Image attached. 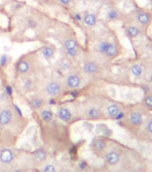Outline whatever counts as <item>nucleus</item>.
<instances>
[{"label":"nucleus","mask_w":152,"mask_h":172,"mask_svg":"<svg viewBox=\"0 0 152 172\" xmlns=\"http://www.w3.org/2000/svg\"><path fill=\"white\" fill-rule=\"evenodd\" d=\"M98 52L108 57H115L118 54V48L116 45L108 41H102L98 45Z\"/></svg>","instance_id":"nucleus-1"},{"label":"nucleus","mask_w":152,"mask_h":172,"mask_svg":"<svg viewBox=\"0 0 152 172\" xmlns=\"http://www.w3.org/2000/svg\"><path fill=\"white\" fill-rule=\"evenodd\" d=\"M45 89H46V92H47V94L48 96H50L51 97H56V96H59L62 93V90H63L61 85L55 81H51V82L48 83Z\"/></svg>","instance_id":"nucleus-2"},{"label":"nucleus","mask_w":152,"mask_h":172,"mask_svg":"<svg viewBox=\"0 0 152 172\" xmlns=\"http://www.w3.org/2000/svg\"><path fill=\"white\" fill-rule=\"evenodd\" d=\"M14 114H13V111L9 108H5L0 111V126L5 127V126H7L11 123Z\"/></svg>","instance_id":"nucleus-3"},{"label":"nucleus","mask_w":152,"mask_h":172,"mask_svg":"<svg viewBox=\"0 0 152 172\" xmlns=\"http://www.w3.org/2000/svg\"><path fill=\"white\" fill-rule=\"evenodd\" d=\"M82 83L81 77L77 74H69L66 78H65V85L68 88L71 89H75L78 87H80Z\"/></svg>","instance_id":"nucleus-4"},{"label":"nucleus","mask_w":152,"mask_h":172,"mask_svg":"<svg viewBox=\"0 0 152 172\" xmlns=\"http://www.w3.org/2000/svg\"><path fill=\"white\" fill-rule=\"evenodd\" d=\"M15 159V154L11 149L5 148L0 151V161L4 164H10Z\"/></svg>","instance_id":"nucleus-5"},{"label":"nucleus","mask_w":152,"mask_h":172,"mask_svg":"<svg viewBox=\"0 0 152 172\" xmlns=\"http://www.w3.org/2000/svg\"><path fill=\"white\" fill-rule=\"evenodd\" d=\"M105 159L108 164L111 165V166H115V165H117L119 162H120L121 156L116 151H110L106 154Z\"/></svg>","instance_id":"nucleus-6"},{"label":"nucleus","mask_w":152,"mask_h":172,"mask_svg":"<svg viewBox=\"0 0 152 172\" xmlns=\"http://www.w3.org/2000/svg\"><path fill=\"white\" fill-rule=\"evenodd\" d=\"M57 118L60 119V120L64 122H70L72 118V112L71 111L66 108V107H60L58 110H57Z\"/></svg>","instance_id":"nucleus-7"},{"label":"nucleus","mask_w":152,"mask_h":172,"mask_svg":"<svg viewBox=\"0 0 152 172\" xmlns=\"http://www.w3.org/2000/svg\"><path fill=\"white\" fill-rule=\"evenodd\" d=\"M82 21L85 25L89 26V27H93L97 24V16L94 14L88 13L82 16Z\"/></svg>","instance_id":"nucleus-8"},{"label":"nucleus","mask_w":152,"mask_h":172,"mask_svg":"<svg viewBox=\"0 0 152 172\" xmlns=\"http://www.w3.org/2000/svg\"><path fill=\"white\" fill-rule=\"evenodd\" d=\"M30 63L25 60H20L16 65V70L19 74H25L30 71Z\"/></svg>","instance_id":"nucleus-9"},{"label":"nucleus","mask_w":152,"mask_h":172,"mask_svg":"<svg viewBox=\"0 0 152 172\" xmlns=\"http://www.w3.org/2000/svg\"><path fill=\"white\" fill-rule=\"evenodd\" d=\"M98 71V66L93 62H88L83 65V71L86 74H93Z\"/></svg>","instance_id":"nucleus-10"},{"label":"nucleus","mask_w":152,"mask_h":172,"mask_svg":"<svg viewBox=\"0 0 152 172\" xmlns=\"http://www.w3.org/2000/svg\"><path fill=\"white\" fill-rule=\"evenodd\" d=\"M130 121L135 126H141L143 122L142 115L138 111H134L130 115Z\"/></svg>","instance_id":"nucleus-11"},{"label":"nucleus","mask_w":152,"mask_h":172,"mask_svg":"<svg viewBox=\"0 0 152 172\" xmlns=\"http://www.w3.org/2000/svg\"><path fill=\"white\" fill-rule=\"evenodd\" d=\"M64 47L66 51L69 50H74V49H77L78 47V43L75 40L74 38H68L65 39L64 42Z\"/></svg>","instance_id":"nucleus-12"},{"label":"nucleus","mask_w":152,"mask_h":172,"mask_svg":"<svg viewBox=\"0 0 152 172\" xmlns=\"http://www.w3.org/2000/svg\"><path fill=\"white\" fill-rule=\"evenodd\" d=\"M41 53L43 57L47 60H50L55 57V50L50 47H44L41 50Z\"/></svg>","instance_id":"nucleus-13"},{"label":"nucleus","mask_w":152,"mask_h":172,"mask_svg":"<svg viewBox=\"0 0 152 172\" xmlns=\"http://www.w3.org/2000/svg\"><path fill=\"white\" fill-rule=\"evenodd\" d=\"M93 146L95 148L96 151L98 152H103L106 147H107V143L104 139H101V138H98L93 142Z\"/></svg>","instance_id":"nucleus-14"},{"label":"nucleus","mask_w":152,"mask_h":172,"mask_svg":"<svg viewBox=\"0 0 152 172\" xmlns=\"http://www.w3.org/2000/svg\"><path fill=\"white\" fill-rule=\"evenodd\" d=\"M53 116H54V114H53V112L50 109H44L40 111V117L46 122L51 121L53 120Z\"/></svg>","instance_id":"nucleus-15"},{"label":"nucleus","mask_w":152,"mask_h":172,"mask_svg":"<svg viewBox=\"0 0 152 172\" xmlns=\"http://www.w3.org/2000/svg\"><path fill=\"white\" fill-rule=\"evenodd\" d=\"M100 116V111L98 108L91 107L87 111V117L91 119V120H97Z\"/></svg>","instance_id":"nucleus-16"},{"label":"nucleus","mask_w":152,"mask_h":172,"mask_svg":"<svg viewBox=\"0 0 152 172\" xmlns=\"http://www.w3.org/2000/svg\"><path fill=\"white\" fill-rule=\"evenodd\" d=\"M107 111H108V113L110 117L115 118L118 114V112L120 111V108L118 107V105L113 103V104L108 105V108H107Z\"/></svg>","instance_id":"nucleus-17"},{"label":"nucleus","mask_w":152,"mask_h":172,"mask_svg":"<svg viewBox=\"0 0 152 172\" xmlns=\"http://www.w3.org/2000/svg\"><path fill=\"white\" fill-rule=\"evenodd\" d=\"M33 156L35 158V160L38 161H44L46 159H47V153L42 150V149H38L37 151L34 152Z\"/></svg>","instance_id":"nucleus-18"},{"label":"nucleus","mask_w":152,"mask_h":172,"mask_svg":"<svg viewBox=\"0 0 152 172\" xmlns=\"http://www.w3.org/2000/svg\"><path fill=\"white\" fill-rule=\"evenodd\" d=\"M138 19V22L143 24V25H147L149 22H150V15L147 13H141L139 14L137 16Z\"/></svg>","instance_id":"nucleus-19"},{"label":"nucleus","mask_w":152,"mask_h":172,"mask_svg":"<svg viewBox=\"0 0 152 172\" xmlns=\"http://www.w3.org/2000/svg\"><path fill=\"white\" fill-rule=\"evenodd\" d=\"M31 104V107L33 109V110H38L42 108L44 102L42 99H39V98H35V99H32L30 103Z\"/></svg>","instance_id":"nucleus-20"},{"label":"nucleus","mask_w":152,"mask_h":172,"mask_svg":"<svg viewBox=\"0 0 152 172\" xmlns=\"http://www.w3.org/2000/svg\"><path fill=\"white\" fill-rule=\"evenodd\" d=\"M131 73H133V76L140 77L142 74V68L140 64H134V65L131 66Z\"/></svg>","instance_id":"nucleus-21"},{"label":"nucleus","mask_w":152,"mask_h":172,"mask_svg":"<svg viewBox=\"0 0 152 172\" xmlns=\"http://www.w3.org/2000/svg\"><path fill=\"white\" fill-rule=\"evenodd\" d=\"M140 33V30L135 26H130V27L127 29V34L131 37V38H135L139 35Z\"/></svg>","instance_id":"nucleus-22"},{"label":"nucleus","mask_w":152,"mask_h":172,"mask_svg":"<svg viewBox=\"0 0 152 172\" xmlns=\"http://www.w3.org/2000/svg\"><path fill=\"white\" fill-rule=\"evenodd\" d=\"M119 16V14L118 12L115 9H112V10H109L108 13V20H111V21H114V20H116Z\"/></svg>","instance_id":"nucleus-23"},{"label":"nucleus","mask_w":152,"mask_h":172,"mask_svg":"<svg viewBox=\"0 0 152 172\" xmlns=\"http://www.w3.org/2000/svg\"><path fill=\"white\" fill-rule=\"evenodd\" d=\"M32 80L30 78H27L25 79V80L23 81V88L25 91H30L31 88H32Z\"/></svg>","instance_id":"nucleus-24"},{"label":"nucleus","mask_w":152,"mask_h":172,"mask_svg":"<svg viewBox=\"0 0 152 172\" xmlns=\"http://www.w3.org/2000/svg\"><path fill=\"white\" fill-rule=\"evenodd\" d=\"M43 172H56V167L54 165L52 164H47L45 165L43 169H42Z\"/></svg>","instance_id":"nucleus-25"},{"label":"nucleus","mask_w":152,"mask_h":172,"mask_svg":"<svg viewBox=\"0 0 152 172\" xmlns=\"http://www.w3.org/2000/svg\"><path fill=\"white\" fill-rule=\"evenodd\" d=\"M7 63H8L7 55L3 54L1 56H0V66H1V67H5V66L7 64Z\"/></svg>","instance_id":"nucleus-26"},{"label":"nucleus","mask_w":152,"mask_h":172,"mask_svg":"<svg viewBox=\"0 0 152 172\" xmlns=\"http://www.w3.org/2000/svg\"><path fill=\"white\" fill-rule=\"evenodd\" d=\"M66 55L71 57V58H74L78 55V50L77 49H74V50H69L66 51Z\"/></svg>","instance_id":"nucleus-27"},{"label":"nucleus","mask_w":152,"mask_h":172,"mask_svg":"<svg viewBox=\"0 0 152 172\" xmlns=\"http://www.w3.org/2000/svg\"><path fill=\"white\" fill-rule=\"evenodd\" d=\"M27 25H28V27H29V28L33 29V28H35L36 26H37V22H36L35 20H33V19H30V20H28V22H27Z\"/></svg>","instance_id":"nucleus-28"},{"label":"nucleus","mask_w":152,"mask_h":172,"mask_svg":"<svg viewBox=\"0 0 152 172\" xmlns=\"http://www.w3.org/2000/svg\"><path fill=\"white\" fill-rule=\"evenodd\" d=\"M144 103H145V104H146L149 108H152V96H148V97H146V99H145Z\"/></svg>","instance_id":"nucleus-29"},{"label":"nucleus","mask_w":152,"mask_h":172,"mask_svg":"<svg viewBox=\"0 0 152 172\" xmlns=\"http://www.w3.org/2000/svg\"><path fill=\"white\" fill-rule=\"evenodd\" d=\"M5 94L7 95V96H13V88H12L11 86L7 85V86L5 87Z\"/></svg>","instance_id":"nucleus-30"},{"label":"nucleus","mask_w":152,"mask_h":172,"mask_svg":"<svg viewBox=\"0 0 152 172\" xmlns=\"http://www.w3.org/2000/svg\"><path fill=\"white\" fill-rule=\"evenodd\" d=\"M125 117V114H124V112L123 111H119L118 112V114L115 117V120L116 121H121V120H123V119Z\"/></svg>","instance_id":"nucleus-31"},{"label":"nucleus","mask_w":152,"mask_h":172,"mask_svg":"<svg viewBox=\"0 0 152 172\" xmlns=\"http://www.w3.org/2000/svg\"><path fill=\"white\" fill-rule=\"evenodd\" d=\"M87 166H88V164L85 161H81L80 163H79V169H80L81 170L85 169L86 168H87Z\"/></svg>","instance_id":"nucleus-32"},{"label":"nucleus","mask_w":152,"mask_h":172,"mask_svg":"<svg viewBox=\"0 0 152 172\" xmlns=\"http://www.w3.org/2000/svg\"><path fill=\"white\" fill-rule=\"evenodd\" d=\"M74 18L76 20L77 22H82V16L80 14H79V13H74Z\"/></svg>","instance_id":"nucleus-33"},{"label":"nucleus","mask_w":152,"mask_h":172,"mask_svg":"<svg viewBox=\"0 0 152 172\" xmlns=\"http://www.w3.org/2000/svg\"><path fill=\"white\" fill-rule=\"evenodd\" d=\"M147 129L150 134H152V121H149V123L147 124Z\"/></svg>","instance_id":"nucleus-34"},{"label":"nucleus","mask_w":152,"mask_h":172,"mask_svg":"<svg viewBox=\"0 0 152 172\" xmlns=\"http://www.w3.org/2000/svg\"><path fill=\"white\" fill-rule=\"evenodd\" d=\"M59 2H60L62 5H68L71 2L72 0H58Z\"/></svg>","instance_id":"nucleus-35"},{"label":"nucleus","mask_w":152,"mask_h":172,"mask_svg":"<svg viewBox=\"0 0 152 172\" xmlns=\"http://www.w3.org/2000/svg\"><path fill=\"white\" fill-rule=\"evenodd\" d=\"M69 64L67 63H64L63 65H62V70H64V71H66V70H68L69 69Z\"/></svg>","instance_id":"nucleus-36"},{"label":"nucleus","mask_w":152,"mask_h":172,"mask_svg":"<svg viewBox=\"0 0 152 172\" xmlns=\"http://www.w3.org/2000/svg\"><path fill=\"white\" fill-rule=\"evenodd\" d=\"M6 97H7V95L5 94V93H2L1 95H0V99H1L2 101L5 100V99H6Z\"/></svg>","instance_id":"nucleus-37"},{"label":"nucleus","mask_w":152,"mask_h":172,"mask_svg":"<svg viewBox=\"0 0 152 172\" xmlns=\"http://www.w3.org/2000/svg\"><path fill=\"white\" fill-rule=\"evenodd\" d=\"M15 110L18 111V113H19L20 115H22V111H21V110L19 109V107H18V106H16V105H15Z\"/></svg>","instance_id":"nucleus-38"},{"label":"nucleus","mask_w":152,"mask_h":172,"mask_svg":"<svg viewBox=\"0 0 152 172\" xmlns=\"http://www.w3.org/2000/svg\"><path fill=\"white\" fill-rule=\"evenodd\" d=\"M71 95H72V96H74V97H76V96H77V95H78V92H76V91H74V92H72Z\"/></svg>","instance_id":"nucleus-39"},{"label":"nucleus","mask_w":152,"mask_h":172,"mask_svg":"<svg viewBox=\"0 0 152 172\" xmlns=\"http://www.w3.org/2000/svg\"><path fill=\"white\" fill-rule=\"evenodd\" d=\"M48 103L51 105V104H55L56 103H55V100H54V99H50V100L48 101Z\"/></svg>","instance_id":"nucleus-40"},{"label":"nucleus","mask_w":152,"mask_h":172,"mask_svg":"<svg viewBox=\"0 0 152 172\" xmlns=\"http://www.w3.org/2000/svg\"><path fill=\"white\" fill-rule=\"evenodd\" d=\"M15 172H21V170H19V169H16V170H15Z\"/></svg>","instance_id":"nucleus-41"},{"label":"nucleus","mask_w":152,"mask_h":172,"mask_svg":"<svg viewBox=\"0 0 152 172\" xmlns=\"http://www.w3.org/2000/svg\"><path fill=\"white\" fill-rule=\"evenodd\" d=\"M150 81H151V83H152V77L150 78Z\"/></svg>","instance_id":"nucleus-42"},{"label":"nucleus","mask_w":152,"mask_h":172,"mask_svg":"<svg viewBox=\"0 0 152 172\" xmlns=\"http://www.w3.org/2000/svg\"><path fill=\"white\" fill-rule=\"evenodd\" d=\"M76 172H80V171H76Z\"/></svg>","instance_id":"nucleus-43"},{"label":"nucleus","mask_w":152,"mask_h":172,"mask_svg":"<svg viewBox=\"0 0 152 172\" xmlns=\"http://www.w3.org/2000/svg\"><path fill=\"white\" fill-rule=\"evenodd\" d=\"M1 172H2V171H1Z\"/></svg>","instance_id":"nucleus-44"}]
</instances>
